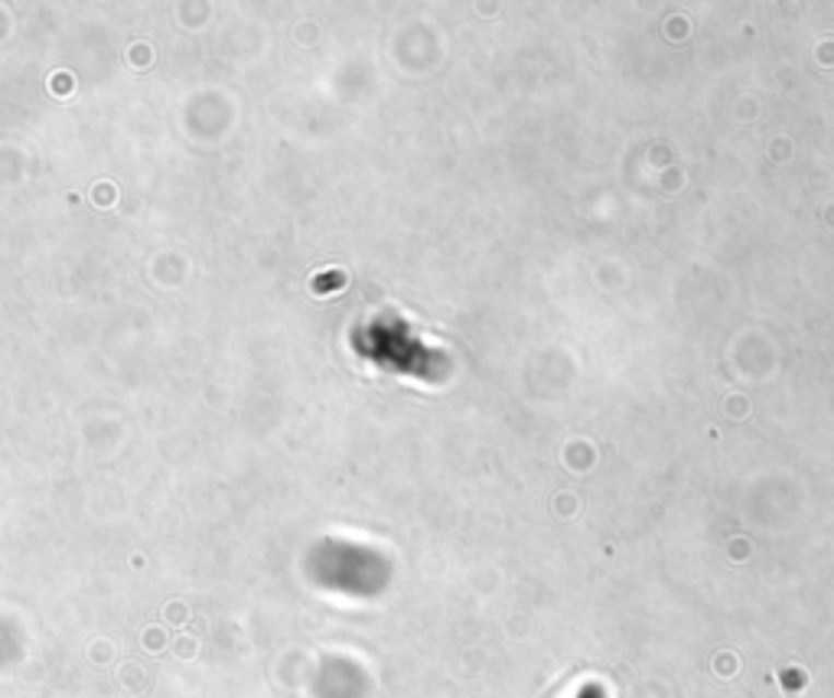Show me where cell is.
I'll list each match as a JSON object with an SVG mask.
<instances>
[{"mask_svg":"<svg viewBox=\"0 0 834 698\" xmlns=\"http://www.w3.org/2000/svg\"><path fill=\"white\" fill-rule=\"evenodd\" d=\"M368 344L365 356L375 359L378 365L401 372V375H414L421 382H441L450 372V359L447 352L431 347L414 327H408L398 317H381L365 330Z\"/></svg>","mask_w":834,"mask_h":698,"instance_id":"cell-1","label":"cell"}]
</instances>
